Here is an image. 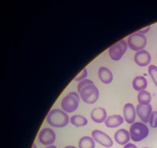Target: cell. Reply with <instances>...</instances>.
Returning <instances> with one entry per match:
<instances>
[{"instance_id":"20","label":"cell","mask_w":157,"mask_h":148,"mask_svg":"<svg viewBox=\"0 0 157 148\" xmlns=\"http://www.w3.org/2000/svg\"><path fill=\"white\" fill-rule=\"evenodd\" d=\"M148 73L154 83L157 87V67L154 65H150L148 67Z\"/></svg>"},{"instance_id":"6","label":"cell","mask_w":157,"mask_h":148,"mask_svg":"<svg viewBox=\"0 0 157 148\" xmlns=\"http://www.w3.org/2000/svg\"><path fill=\"white\" fill-rule=\"evenodd\" d=\"M128 48V44L124 40H121L115 43L109 48V55L112 60L114 61L120 60L126 52Z\"/></svg>"},{"instance_id":"10","label":"cell","mask_w":157,"mask_h":148,"mask_svg":"<svg viewBox=\"0 0 157 148\" xmlns=\"http://www.w3.org/2000/svg\"><path fill=\"white\" fill-rule=\"evenodd\" d=\"M151 57L150 53L145 50H141L137 52L134 56L136 63L141 67L147 66L150 64Z\"/></svg>"},{"instance_id":"26","label":"cell","mask_w":157,"mask_h":148,"mask_svg":"<svg viewBox=\"0 0 157 148\" xmlns=\"http://www.w3.org/2000/svg\"><path fill=\"white\" fill-rule=\"evenodd\" d=\"M64 148H76V147H75V146H65Z\"/></svg>"},{"instance_id":"9","label":"cell","mask_w":157,"mask_h":148,"mask_svg":"<svg viewBox=\"0 0 157 148\" xmlns=\"http://www.w3.org/2000/svg\"><path fill=\"white\" fill-rule=\"evenodd\" d=\"M136 114L143 122L147 124L150 121V117L152 114V108L150 104L143 106L138 104L136 108Z\"/></svg>"},{"instance_id":"19","label":"cell","mask_w":157,"mask_h":148,"mask_svg":"<svg viewBox=\"0 0 157 148\" xmlns=\"http://www.w3.org/2000/svg\"><path fill=\"white\" fill-rule=\"evenodd\" d=\"M95 146L94 140L90 136H84L79 141V148H95Z\"/></svg>"},{"instance_id":"28","label":"cell","mask_w":157,"mask_h":148,"mask_svg":"<svg viewBox=\"0 0 157 148\" xmlns=\"http://www.w3.org/2000/svg\"></svg>"},{"instance_id":"14","label":"cell","mask_w":157,"mask_h":148,"mask_svg":"<svg viewBox=\"0 0 157 148\" xmlns=\"http://www.w3.org/2000/svg\"><path fill=\"white\" fill-rule=\"evenodd\" d=\"M98 76L100 80L104 84H110L113 80L111 71L105 67H100L98 70Z\"/></svg>"},{"instance_id":"4","label":"cell","mask_w":157,"mask_h":148,"mask_svg":"<svg viewBox=\"0 0 157 148\" xmlns=\"http://www.w3.org/2000/svg\"><path fill=\"white\" fill-rule=\"evenodd\" d=\"M79 103V96L76 92H71L65 96L61 101V107L67 113H72L77 110Z\"/></svg>"},{"instance_id":"16","label":"cell","mask_w":157,"mask_h":148,"mask_svg":"<svg viewBox=\"0 0 157 148\" xmlns=\"http://www.w3.org/2000/svg\"><path fill=\"white\" fill-rule=\"evenodd\" d=\"M147 80L143 76H137L132 81V86L137 92L144 91L147 87Z\"/></svg>"},{"instance_id":"2","label":"cell","mask_w":157,"mask_h":148,"mask_svg":"<svg viewBox=\"0 0 157 148\" xmlns=\"http://www.w3.org/2000/svg\"><path fill=\"white\" fill-rule=\"evenodd\" d=\"M70 120L67 114L59 109L51 110L47 117V122L48 124L51 126L56 128L66 127L68 124Z\"/></svg>"},{"instance_id":"8","label":"cell","mask_w":157,"mask_h":148,"mask_svg":"<svg viewBox=\"0 0 157 148\" xmlns=\"http://www.w3.org/2000/svg\"><path fill=\"white\" fill-rule=\"evenodd\" d=\"M56 135L54 131L50 128H43L38 135L40 143L44 145H51L56 141Z\"/></svg>"},{"instance_id":"21","label":"cell","mask_w":157,"mask_h":148,"mask_svg":"<svg viewBox=\"0 0 157 148\" xmlns=\"http://www.w3.org/2000/svg\"><path fill=\"white\" fill-rule=\"evenodd\" d=\"M150 126L155 128H157V111H154L152 112L150 118Z\"/></svg>"},{"instance_id":"24","label":"cell","mask_w":157,"mask_h":148,"mask_svg":"<svg viewBox=\"0 0 157 148\" xmlns=\"http://www.w3.org/2000/svg\"><path fill=\"white\" fill-rule=\"evenodd\" d=\"M124 148H138L135 145H134V144H132V143H127V144H126L125 146H124Z\"/></svg>"},{"instance_id":"13","label":"cell","mask_w":157,"mask_h":148,"mask_svg":"<svg viewBox=\"0 0 157 148\" xmlns=\"http://www.w3.org/2000/svg\"><path fill=\"white\" fill-rule=\"evenodd\" d=\"M130 134L125 129H120L118 130L114 135L115 141L120 145H124L127 144L130 140Z\"/></svg>"},{"instance_id":"18","label":"cell","mask_w":157,"mask_h":148,"mask_svg":"<svg viewBox=\"0 0 157 148\" xmlns=\"http://www.w3.org/2000/svg\"><path fill=\"white\" fill-rule=\"evenodd\" d=\"M137 99L140 104L143 106H147L149 105L151 101L152 97L149 92L144 90L138 93Z\"/></svg>"},{"instance_id":"25","label":"cell","mask_w":157,"mask_h":148,"mask_svg":"<svg viewBox=\"0 0 157 148\" xmlns=\"http://www.w3.org/2000/svg\"><path fill=\"white\" fill-rule=\"evenodd\" d=\"M57 148L56 146H54V145H50L49 146H47V147H46V148Z\"/></svg>"},{"instance_id":"22","label":"cell","mask_w":157,"mask_h":148,"mask_svg":"<svg viewBox=\"0 0 157 148\" xmlns=\"http://www.w3.org/2000/svg\"><path fill=\"white\" fill-rule=\"evenodd\" d=\"M86 76H87V70L86 68H84L78 74L75 78L74 80L77 81H82L83 80H85Z\"/></svg>"},{"instance_id":"27","label":"cell","mask_w":157,"mask_h":148,"mask_svg":"<svg viewBox=\"0 0 157 148\" xmlns=\"http://www.w3.org/2000/svg\"><path fill=\"white\" fill-rule=\"evenodd\" d=\"M32 148H36V143H34V144H33V146H32Z\"/></svg>"},{"instance_id":"12","label":"cell","mask_w":157,"mask_h":148,"mask_svg":"<svg viewBox=\"0 0 157 148\" xmlns=\"http://www.w3.org/2000/svg\"><path fill=\"white\" fill-rule=\"evenodd\" d=\"M107 114L105 110L101 107H97L93 109L91 113V117L94 122L100 124L107 120Z\"/></svg>"},{"instance_id":"7","label":"cell","mask_w":157,"mask_h":148,"mask_svg":"<svg viewBox=\"0 0 157 148\" xmlns=\"http://www.w3.org/2000/svg\"><path fill=\"white\" fill-rule=\"evenodd\" d=\"M93 139L102 146L110 148L113 145V141L107 134L100 130H94L91 133Z\"/></svg>"},{"instance_id":"1","label":"cell","mask_w":157,"mask_h":148,"mask_svg":"<svg viewBox=\"0 0 157 148\" xmlns=\"http://www.w3.org/2000/svg\"><path fill=\"white\" fill-rule=\"evenodd\" d=\"M78 92L84 102L93 104L99 98V90L93 81L85 79L81 81L78 85Z\"/></svg>"},{"instance_id":"17","label":"cell","mask_w":157,"mask_h":148,"mask_svg":"<svg viewBox=\"0 0 157 148\" xmlns=\"http://www.w3.org/2000/svg\"><path fill=\"white\" fill-rule=\"evenodd\" d=\"M70 122L75 127H84L88 124V120L85 117L81 115H75L71 117Z\"/></svg>"},{"instance_id":"5","label":"cell","mask_w":157,"mask_h":148,"mask_svg":"<svg viewBox=\"0 0 157 148\" xmlns=\"http://www.w3.org/2000/svg\"><path fill=\"white\" fill-rule=\"evenodd\" d=\"M147 43L146 36L139 34L134 33L129 36L127 39V44L131 49L134 51H140L143 49Z\"/></svg>"},{"instance_id":"3","label":"cell","mask_w":157,"mask_h":148,"mask_svg":"<svg viewBox=\"0 0 157 148\" xmlns=\"http://www.w3.org/2000/svg\"><path fill=\"white\" fill-rule=\"evenodd\" d=\"M129 134L131 139L134 142H140L146 138L149 134V129L142 122H135L130 127Z\"/></svg>"},{"instance_id":"11","label":"cell","mask_w":157,"mask_h":148,"mask_svg":"<svg viewBox=\"0 0 157 148\" xmlns=\"http://www.w3.org/2000/svg\"><path fill=\"white\" fill-rule=\"evenodd\" d=\"M123 114L124 119L129 124H133L136 120V109L133 104L127 103L124 106Z\"/></svg>"},{"instance_id":"23","label":"cell","mask_w":157,"mask_h":148,"mask_svg":"<svg viewBox=\"0 0 157 148\" xmlns=\"http://www.w3.org/2000/svg\"><path fill=\"white\" fill-rule=\"evenodd\" d=\"M150 26H149V27H147V28H145L143 29H141V30H140V31L138 32V33L144 35V34L147 33V32H148V31L150 30Z\"/></svg>"},{"instance_id":"15","label":"cell","mask_w":157,"mask_h":148,"mask_svg":"<svg viewBox=\"0 0 157 148\" xmlns=\"http://www.w3.org/2000/svg\"><path fill=\"white\" fill-rule=\"evenodd\" d=\"M124 122V118L120 115H113L108 117L105 121L106 127L109 128H114L120 127Z\"/></svg>"}]
</instances>
